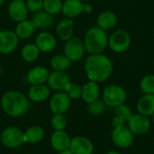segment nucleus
Instances as JSON below:
<instances>
[{"label": "nucleus", "mask_w": 154, "mask_h": 154, "mask_svg": "<svg viewBox=\"0 0 154 154\" xmlns=\"http://www.w3.org/2000/svg\"><path fill=\"white\" fill-rule=\"evenodd\" d=\"M1 105L4 112L13 117L23 116L30 106V103L25 96L14 90L7 91L4 94Z\"/></svg>", "instance_id": "f03ea898"}, {"label": "nucleus", "mask_w": 154, "mask_h": 154, "mask_svg": "<svg viewBox=\"0 0 154 154\" xmlns=\"http://www.w3.org/2000/svg\"><path fill=\"white\" fill-rule=\"evenodd\" d=\"M105 109H106V104L103 100L100 99H97L89 103L88 106V111L94 116H99L103 114Z\"/></svg>", "instance_id": "2f4dec72"}, {"label": "nucleus", "mask_w": 154, "mask_h": 154, "mask_svg": "<svg viewBox=\"0 0 154 154\" xmlns=\"http://www.w3.org/2000/svg\"><path fill=\"white\" fill-rule=\"evenodd\" d=\"M56 33L62 41H68L73 37L74 33V22L71 18H64L60 20L56 26Z\"/></svg>", "instance_id": "f3484780"}, {"label": "nucleus", "mask_w": 154, "mask_h": 154, "mask_svg": "<svg viewBox=\"0 0 154 154\" xmlns=\"http://www.w3.org/2000/svg\"><path fill=\"white\" fill-rule=\"evenodd\" d=\"M44 137V131L40 126H32L29 129L26 130V132L23 134V140L24 143H36L42 141V139Z\"/></svg>", "instance_id": "bb28decb"}, {"label": "nucleus", "mask_w": 154, "mask_h": 154, "mask_svg": "<svg viewBox=\"0 0 154 154\" xmlns=\"http://www.w3.org/2000/svg\"><path fill=\"white\" fill-rule=\"evenodd\" d=\"M50 64L54 70L65 71L71 65V61L63 54H58L51 58Z\"/></svg>", "instance_id": "cd10ccee"}, {"label": "nucleus", "mask_w": 154, "mask_h": 154, "mask_svg": "<svg viewBox=\"0 0 154 154\" xmlns=\"http://www.w3.org/2000/svg\"><path fill=\"white\" fill-rule=\"evenodd\" d=\"M84 46L90 54L101 53L108 44V37L105 30L98 26L88 30L84 37Z\"/></svg>", "instance_id": "7ed1b4c3"}, {"label": "nucleus", "mask_w": 154, "mask_h": 154, "mask_svg": "<svg viewBox=\"0 0 154 154\" xmlns=\"http://www.w3.org/2000/svg\"><path fill=\"white\" fill-rule=\"evenodd\" d=\"M116 116L122 117L125 121H129V119L133 116V113L127 105L123 104L116 107Z\"/></svg>", "instance_id": "72a5a7b5"}, {"label": "nucleus", "mask_w": 154, "mask_h": 154, "mask_svg": "<svg viewBox=\"0 0 154 154\" xmlns=\"http://www.w3.org/2000/svg\"><path fill=\"white\" fill-rule=\"evenodd\" d=\"M25 5L28 11L37 13L43 8V0H26Z\"/></svg>", "instance_id": "f704fd0d"}, {"label": "nucleus", "mask_w": 154, "mask_h": 154, "mask_svg": "<svg viewBox=\"0 0 154 154\" xmlns=\"http://www.w3.org/2000/svg\"><path fill=\"white\" fill-rule=\"evenodd\" d=\"M5 0H0V6L5 3Z\"/></svg>", "instance_id": "ea45409f"}, {"label": "nucleus", "mask_w": 154, "mask_h": 154, "mask_svg": "<svg viewBox=\"0 0 154 154\" xmlns=\"http://www.w3.org/2000/svg\"><path fill=\"white\" fill-rule=\"evenodd\" d=\"M51 125L56 131L63 130L67 125V118L63 114H56L51 118Z\"/></svg>", "instance_id": "473e14b6"}, {"label": "nucleus", "mask_w": 154, "mask_h": 154, "mask_svg": "<svg viewBox=\"0 0 154 154\" xmlns=\"http://www.w3.org/2000/svg\"><path fill=\"white\" fill-rule=\"evenodd\" d=\"M50 94H51L50 88L43 84L32 85L28 92L30 99L34 102L45 101L50 97Z\"/></svg>", "instance_id": "4be33fe9"}, {"label": "nucleus", "mask_w": 154, "mask_h": 154, "mask_svg": "<svg viewBox=\"0 0 154 154\" xmlns=\"http://www.w3.org/2000/svg\"><path fill=\"white\" fill-rule=\"evenodd\" d=\"M84 69L88 79L97 83L108 79L114 69L112 60L101 53L88 56L85 60Z\"/></svg>", "instance_id": "f257e3e1"}, {"label": "nucleus", "mask_w": 154, "mask_h": 154, "mask_svg": "<svg viewBox=\"0 0 154 154\" xmlns=\"http://www.w3.org/2000/svg\"><path fill=\"white\" fill-rule=\"evenodd\" d=\"M140 88L144 94H154V75L145 76L141 80Z\"/></svg>", "instance_id": "c756f323"}, {"label": "nucleus", "mask_w": 154, "mask_h": 154, "mask_svg": "<svg viewBox=\"0 0 154 154\" xmlns=\"http://www.w3.org/2000/svg\"><path fill=\"white\" fill-rule=\"evenodd\" d=\"M0 69H1V59H0Z\"/></svg>", "instance_id": "79ce46f5"}, {"label": "nucleus", "mask_w": 154, "mask_h": 154, "mask_svg": "<svg viewBox=\"0 0 154 154\" xmlns=\"http://www.w3.org/2000/svg\"><path fill=\"white\" fill-rule=\"evenodd\" d=\"M21 1H23V2H25V1H26V0H21Z\"/></svg>", "instance_id": "37998d69"}, {"label": "nucleus", "mask_w": 154, "mask_h": 154, "mask_svg": "<svg viewBox=\"0 0 154 154\" xmlns=\"http://www.w3.org/2000/svg\"><path fill=\"white\" fill-rule=\"evenodd\" d=\"M69 82V76L65 71L59 70H53L52 72H51L47 79L49 87L54 90H64Z\"/></svg>", "instance_id": "ddd939ff"}, {"label": "nucleus", "mask_w": 154, "mask_h": 154, "mask_svg": "<svg viewBox=\"0 0 154 154\" xmlns=\"http://www.w3.org/2000/svg\"><path fill=\"white\" fill-rule=\"evenodd\" d=\"M92 10H93V8H92V5L90 4H84L83 5V12L88 14V13H91Z\"/></svg>", "instance_id": "e433bc0d"}, {"label": "nucleus", "mask_w": 154, "mask_h": 154, "mask_svg": "<svg viewBox=\"0 0 154 154\" xmlns=\"http://www.w3.org/2000/svg\"><path fill=\"white\" fill-rule=\"evenodd\" d=\"M83 5L81 0H65L61 12L68 18L77 17L83 12Z\"/></svg>", "instance_id": "aec40b11"}, {"label": "nucleus", "mask_w": 154, "mask_h": 154, "mask_svg": "<svg viewBox=\"0 0 154 154\" xmlns=\"http://www.w3.org/2000/svg\"><path fill=\"white\" fill-rule=\"evenodd\" d=\"M97 26L106 31L114 28L116 24V15L111 11H106L101 13L97 17Z\"/></svg>", "instance_id": "393cba45"}, {"label": "nucleus", "mask_w": 154, "mask_h": 154, "mask_svg": "<svg viewBox=\"0 0 154 154\" xmlns=\"http://www.w3.org/2000/svg\"><path fill=\"white\" fill-rule=\"evenodd\" d=\"M85 51L83 41L78 37H71L65 42L64 55L71 62L80 60L85 54Z\"/></svg>", "instance_id": "39448f33"}, {"label": "nucleus", "mask_w": 154, "mask_h": 154, "mask_svg": "<svg viewBox=\"0 0 154 154\" xmlns=\"http://www.w3.org/2000/svg\"><path fill=\"white\" fill-rule=\"evenodd\" d=\"M35 30L36 29L31 20L30 21L24 20V21L17 23V25L15 26V29H14V32L19 39L26 40L32 36Z\"/></svg>", "instance_id": "b1692460"}, {"label": "nucleus", "mask_w": 154, "mask_h": 154, "mask_svg": "<svg viewBox=\"0 0 154 154\" xmlns=\"http://www.w3.org/2000/svg\"><path fill=\"white\" fill-rule=\"evenodd\" d=\"M49 74L50 72L46 68L38 66L29 70L26 79L32 85H41L47 81Z\"/></svg>", "instance_id": "6ab92c4d"}, {"label": "nucleus", "mask_w": 154, "mask_h": 154, "mask_svg": "<svg viewBox=\"0 0 154 154\" xmlns=\"http://www.w3.org/2000/svg\"><path fill=\"white\" fill-rule=\"evenodd\" d=\"M35 45L42 52H51L57 45V40L55 36L49 32H42L35 38Z\"/></svg>", "instance_id": "f8f14e48"}, {"label": "nucleus", "mask_w": 154, "mask_h": 154, "mask_svg": "<svg viewBox=\"0 0 154 154\" xmlns=\"http://www.w3.org/2000/svg\"><path fill=\"white\" fill-rule=\"evenodd\" d=\"M69 136L63 131H55L51 138V146L58 152H63L69 149L70 144Z\"/></svg>", "instance_id": "a211bd4d"}, {"label": "nucleus", "mask_w": 154, "mask_h": 154, "mask_svg": "<svg viewBox=\"0 0 154 154\" xmlns=\"http://www.w3.org/2000/svg\"><path fill=\"white\" fill-rule=\"evenodd\" d=\"M62 0H43V10L54 15L61 12Z\"/></svg>", "instance_id": "c85d7f7f"}, {"label": "nucleus", "mask_w": 154, "mask_h": 154, "mask_svg": "<svg viewBox=\"0 0 154 154\" xmlns=\"http://www.w3.org/2000/svg\"><path fill=\"white\" fill-rule=\"evenodd\" d=\"M32 23L34 25L35 29L39 30H46L51 28L55 22L54 16L45 10H40L37 13H34V14L32 17Z\"/></svg>", "instance_id": "dca6fc26"}, {"label": "nucleus", "mask_w": 154, "mask_h": 154, "mask_svg": "<svg viewBox=\"0 0 154 154\" xmlns=\"http://www.w3.org/2000/svg\"><path fill=\"white\" fill-rule=\"evenodd\" d=\"M131 43V37L126 31L117 30L112 33L108 39V45L110 49L117 53L125 51Z\"/></svg>", "instance_id": "423d86ee"}, {"label": "nucleus", "mask_w": 154, "mask_h": 154, "mask_svg": "<svg viewBox=\"0 0 154 154\" xmlns=\"http://www.w3.org/2000/svg\"><path fill=\"white\" fill-rule=\"evenodd\" d=\"M7 11L9 17L16 23L26 20L28 15V9L25 2L21 0H12L8 5Z\"/></svg>", "instance_id": "9b49d317"}, {"label": "nucleus", "mask_w": 154, "mask_h": 154, "mask_svg": "<svg viewBox=\"0 0 154 154\" xmlns=\"http://www.w3.org/2000/svg\"><path fill=\"white\" fill-rule=\"evenodd\" d=\"M81 1H82V0H81ZM84 1H88V0H84Z\"/></svg>", "instance_id": "a18cd8bd"}, {"label": "nucleus", "mask_w": 154, "mask_h": 154, "mask_svg": "<svg viewBox=\"0 0 154 154\" xmlns=\"http://www.w3.org/2000/svg\"><path fill=\"white\" fill-rule=\"evenodd\" d=\"M125 121L122 117L116 116L114 117L113 121H112V125H113L115 128L120 127V126H123V125H125Z\"/></svg>", "instance_id": "c9c22d12"}, {"label": "nucleus", "mask_w": 154, "mask_h": 154, "mask_svg": "<svg viewBox=\"0 0 154 154\" xmlns=\"http://www.w3.org/2000/svg\"><path fill=\"white\" fill-rule=\"evenodd\" d=\"M59 154H73L72 152L70 150H66V151H63V152H60Z\"/></svg>", "instance_id": "4c0bfd02"}, {"label": "nucleus", "mask_w": 154, "mask_h": 154, "mask_svg": "<svg viewBox=\"0 0 154 154\" xmlns=\"http://www.w3.org/2000/svg\"><path fill=\"white\" fill-rule=\"evenodd\" d=\"M19 38L14 31L6 30L0 32V53L9 54L14 51L18 46Z\"/></svg>", "instance_id": "1a4fd4ad"}, {"label": "nucleus", "mask_w": 154, "mask_h": 154, "mask_svg": "<svg viewBox=\"0 0 154 154\" xmlns=\"http://www.w3.org/2000/svg\"><path fill=\"white\" fill-rule=\"evenodd\" d=\"M40 55V51L35 43H27L25 44L21 51V56L23 60L26 62L35 61Z\"/></svg>", "instance_id": "a878e982"}, {"label": "nucleus", "mask_w": 154, "mask_h": 154, "mask_svg": "<svg viewBox=\"0 0 154 154\" xmlns=\"http://www.w3.org/2000/svg\"><path fill=\"white\" fill-rule=\"evenodd\" d=\"M152 120H153V122H154V114L152 115Z\"/></svg>", "instance_id": "a19ab883"}, {"label": "nucleus", "mask_w": 154, "mask_h": 154, "mask_svg": "<svg viewBox=\"0 0 154 154\" xmlns=\"http://www.w3.org/2000/svg\"><path fill=\"white\" fill-rule=\"evenodd\" d=\"M111 136L113 143L117 147L122 149L129 148L134 143V134L128 127L125 125L115 128Z\"/></svg>", "instance_id": "0eeeda50"}, {"label": "nucleus", "mask_w": 154, "mask_h": 154, "mask_svg": "<svg viewBox=\"0 0 154 154\" xmlns=\"http://www.w3.org/2000/svg\"><path fill=\"white\" fill-rule=\"evenodd\" d=\"M137 110L139 114L149 116L154 114V94H145L137 103Z\"/></svg>", "instance_id": "412c9836"}, {"label": "nucleus", "mask_w": 154, "mask_h": 154, "mask_svg": "<svg viewBox=\"0 0 154 154\" xmlns=\"http://www.w3.org/2000/svg\"><path fill=\"white\" fill-rule=\"evenodd\" d=\"M1 142L8 148H16L24 143L23 133L16 127H8L3 131Z\"/></svg>", "instance_id": "6e6552de"}, {"label": "nucleus", "mask_w": 154, "mask_h": 154, "mask_svg": "<svg viewBox=\"0 0 154 154\" xmlns=\"http://www.w3.org/2000/svg\"><path fill=\"white\" fill-rule=\"evenodd\" d=\"M0 32H1V26H0Z\"/></svg>", "instance_id": "c03bdc74"}, {"label": "nucleus", "mask_w": 154, "mask_h": 154, "mask_svg": "<svg viewBox=\"0 0 154 154\" xmlns=\"http://www.w3.org/2000/svg\"><path fill=\"white\" fill-rule=\"evenodd\" d=\"M69 150L73 154H92L94 152V145L89 139L79 136L70 141Z\"/></svg>", "instance_id": "4468645a"}, {"label": "nucleus", "mask_w": 154, "mask_h": 154, "mask_svg": "<svg viewBox=\"0 0 154 154\" xmlns=\"http://www.w3.org/2000/svg\"><path fill=\"white\" fill-rule=\"evenodd\" d=\"M127 95L125 90L117 85H111L105 88L103 92V101L106 105L112 107H116L125 104Z\"/></svg>", "instance_id": "20e7f679"}, {"label": "nucleus", "mask_w": 154, "mask_h": 154, "mask_svg": "<svg viewBox=\"0 0 154 154\" xmlns=\"http://www.w3.org/2000/svg\"><path fill=\"white\" fill-rule=\"evenodd\" d=\"M106 154H121V153H120V152H116V151H112V152H107Z\"/></svg>", "instance_id": "58836bf2"}, {"label": "nucleus", "mask_w": 154, "mask_h": 154, "mask_svg": "<svg viewBox=\"0 0 154 154\" xmlns=\"http://www.w3.org/2000/svg\"><path fill=\"white\" fill-rule=\"evenodd\" d=\"M98 97H99V87L97 82L89 81L82 87L81 97L85 102L89 104L98 99Z\"/></svg>", "instance_id": "5701e85b"}, {"label": "nucleus", "mask_w": 154, "mask_h": 154, "mask_svg": "<svg viewBox=\"0 0 154 154\" xmlns=\"http://www.w3.org/2000/svg\"><path fill=\"white\" fill-rule=\"evenodd\" d=\"M128 128L134 134L142 135L146 134L151 127V121L148 116L142 114L133 115L128 121Z\"/></svg>", "instance_id": "9d476101"}, {"label": "nucleus", "mask_w": 154, "mask_h": 154, "mask_svg": "<svg viewBox=\"0 0 154 154\" xmlns=\"http://www.w3.org/2000/svg\"><path fill=\"white\" fill-rule=\"evenodd\" d=\"M62 1H65V0H62Z\"/></svg>", "instance_id": "49530a36"}, {"label": "nucleus", "mask_w": 154, "mask_h": 154, "mask_svg": "<svg viewBox=\"0 0 154 154\" xmlns=\"http://www.w3.org/2000/svg\"><path fill=\"white\" fill-rule=\"evenodd\" d=\"M65 94L70 98V99H78L81 97L82 94V88L75 83L69 82L67 87L65 88Z\"/></svg>", "instance_id": "7c9ffc66"}, {"label": "nucleus", "mask_w": 154, "mask_h": 154, "mask_svg": "<svg viewBox=\"0 0 154 154\" xmlns=\"http://www.w3.org/2000/svg\"><path fill=\"white\" fill-rule=\"evenodd\" d=\"M70 106V98L65 93H57L55 94L50 102V108L51 112L56 114H64L68 111Z\"/></svg>", "instance_id": "2eb2a0df"}]
</instances>
